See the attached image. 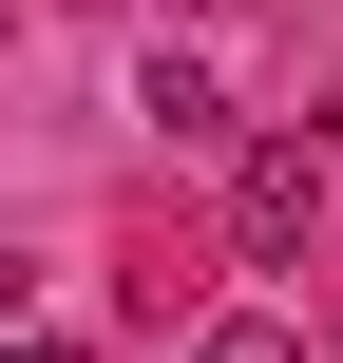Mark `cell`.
<instances>
[{
  "label": "cell",
  "mask_w": 343,
  "mask_h": 363,
  "mask_svg": "<svg viewBox=\"0 0 343 363\" xmlns=\"http://www.w3.org/2000/svg\"><path fill=\"white\" fill-rule=\"evenodd\" d=\"M306 230H325V153H306V134H267V153L229 172V249H248V268H286Z\"/></svg>",
  "instance_id": "obj_1"
},
{
  "label": "cell",
  "mask_w": 343,
  "mask_h": 363,
  "mask_svg": "<svg viewBox=\"0 0 343 363\" xmlns=\"http://www.w3.org/2000/svg\"><path fill=\"white\" fill-rule=\"evenodd\" d=\"M134 96H153V134H229V77H210V57H153Z\"/></svg>",
  "instance_id": "obj_2"
},
{
  "label": "cell",
  "mask_w": 343,
  "mask_h": 363,
  "mask_svg": "<svg viewBox=\"0 0 343 363\" xmlns=\"http://www.w3.org/2000/svg\"><path fill=\"white\" fill-rule=\"evenodd\" d=\"M191 363H306L286 325H191Z\"/></svg>",
  "instance_id": "obj_3"
},
{
  "label": "cell",
  "mask_w": 343,
  "mask_h": 363,
  "mask_svg": "<svg viewBox=\"0 0 343 363\" xmlns=\"http://www.w3.org/2000/svg\"><path fill=\"white\" fill-rule=\"evenodd\" d=\"M0 363H76V345H57V325H0Z\"/></svg>",
  "instance_id": "obj_4"
}]
</instances>
